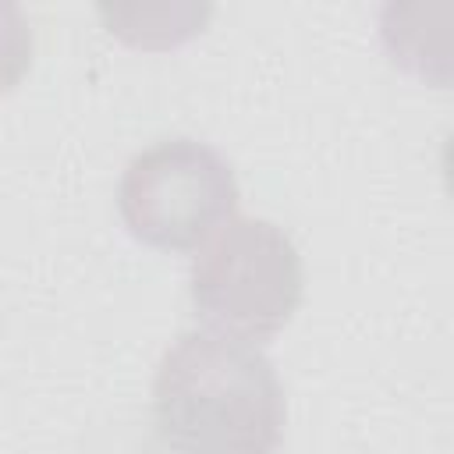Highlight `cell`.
<instances>
[{
	"mask_svg": "<svg viewBox=\"0 0 454 454\" xmlns=\"http://www.w3.org/2000/svg\"><path fill=\"white\" fill-rule=\"evenodd\" d=\"M284 390L259 344L184 330L153 380L145 454H277Z\"/></svg>",
	"mask_w": 454,
	"mask_h": 454,
	"instance_id": "cell-1",
	"label": "cell"
},
{
	"mask_svg": "<svg viewBox=\"0 0 454 454\" xmlns=\"http://www.w3.org/2000/svg\"><path fill=\"white\" fill-rule=\"evenodd\" d=\"M188 291L206 330L262 344L298 312L305 266L284 227L259 216H231L195 255Z\"/></svg>",
	"mask_w": 454,
	"mask_h": 454,
	"instance_id": "cell-2",
	"label": "cell"
},
{
	"mask_svg": "<svg viewBox=\"0 0 454 454\" xmlns=\"http://www.w3.org/2000/svg\"><path fill=\"white\" fill-rule=\"evenodd\" d=\"M238 206L231 163L206 142L163 138L121 174L117 213L128 234L160 252L202 248Z\"/></svg>",
	"mask_w": 454,
	"mask_h": 454,
	"instance_id": "cell-3",
	"label": "cell"
},
{
	"mask_svg": "<svg viewBox=\"0 0 454 454\" xmlns=\"http://www.w3.org/2000/svg\"><path fill=\"white\" fill-rule=\"evenodd\" d=\"M32 25L21 7L0 4V96L11 92L32 67Z\"/></svg>",
	"mask_w": 454,
	"mask_h": 454,
	"instance_id": "cell-4",
	"label": "cell"
}]
</instances>
